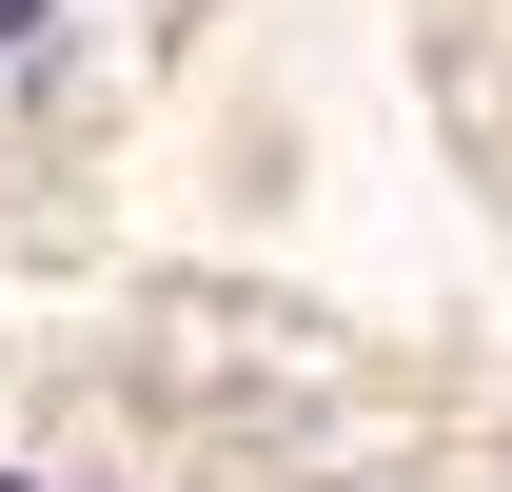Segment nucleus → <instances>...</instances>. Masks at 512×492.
<instances>
[{"mask_svg":"<svg viewBox=\"0 0 512 492\" xmlns=\"http://www.w3.org/2000/svg\"><path fill=\"white\" fill-rule=\"evenodd\" d=\"M20 20H40V0H0V40H20Z\"/></svg>","mask_w":512,"mask_h":492,"instance_id":"1","label":"nucleus"}]
</instances>
